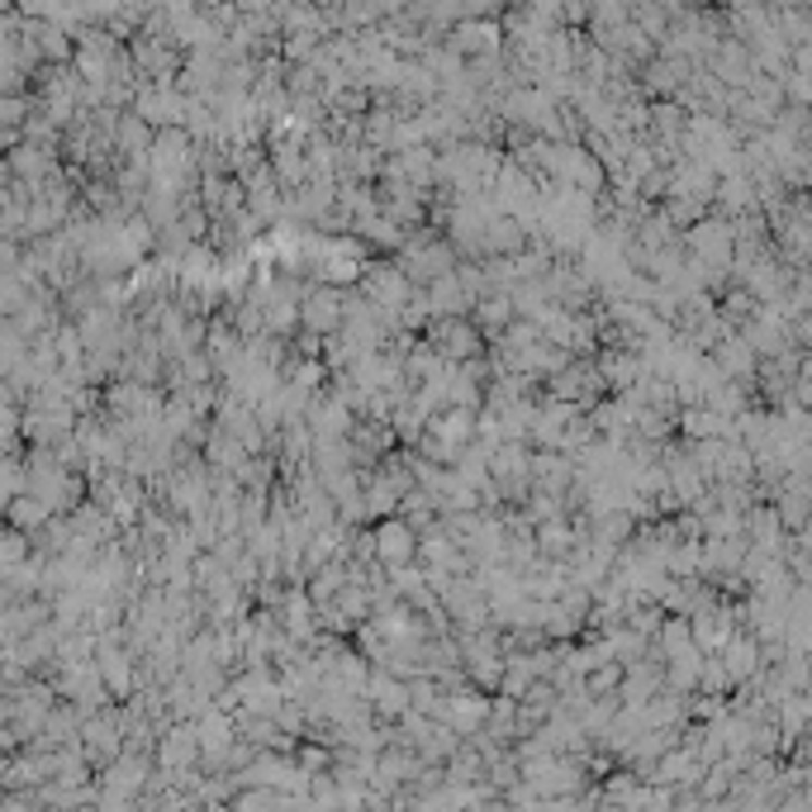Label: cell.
I'll use <instances>...</instances> for the list:
<instances>
[{
    "instance_id": "cell-1",
    "label": "cell",
    "mask_w": 812,
    "mask_h": 812,
    "mask_svg": "<svg viewBox=\"0 0 812 812\" xmlns=\"http://www.w3.org/2000/svg\"><path fill=\"white\" fill-rule=\"evenodd\" d=\"M414 532H409V522L404 518H390V522H381V528L371 532V552L381 556V566H390V570H399V566H409V556H414Z\"/></svg>"
},
{
    "instance_id": "cell-2",
    "label": "cell",
    "mask_w": 812,
    "mask_h": 812,
    "mask_svg": "<svg viewBox=\"0 0 812 812\" xmlns=\"http://www.w3.org/2000/svg\"><path fill=\"white\" fill-rule=\"evenodd\" d=\"M689 247L699 253L693 261H703V267H709V261L727 267V261H731V229H727V224H717V219H709V224H693Z\"/></svg>"
},
{
    "instance_id": "cell-3",
    "label": "cell",
    "mask_w": 812,
    "mask_h": 812,
    "mask_svg": "<svg viewBox=\"0 0 812 812\" xmlns=\"http://www.w3.org/2000/svg\"><path fill=\"white\" fill-rule=\"evenodd\" d=\"M428 347L432 352H447V357H470L480 343H476V329H470L466 319H438L432 323V333H428Z\"/></svg>"
},
{
    "instance_id": "cell-4",
    "label": "cell",
    "mask_w": 812,
    "mask_h": 812,
    "mask_svg": "<svg viewBox=\"0 0 812 812\" xmlns=\"http://www.w3.org/2000/svg\"><path fill=\"white\" fill-rule=\"evenodd\" d=\"M299 319L309 323V329H319V333H329L343 323V291H333V285H323V291H313L305 305H299Z\"/></svg>"
},
{
    "instance_id": "cell-5",
    "label": "cell",
    "mask_w": 812,
    "mask_h": 812,
    "mask_svg": "<svg viewBox=\"0 0 812 812\" xmlns=\"http://www.w3.org/2000/svg\"><path fill=\"white\" fill-rule=\"evenodd\" d=\"M361 285H366V295L385 309H399L404 295H409V281H404V271H395V267H371L361 276Z\"/></svg>"
},
{
    "instance_id": "cell-6",
    "label": "cell",
    "mask_w": 812,
    "mask_h": 812,
    "mask_svg": "<svg viewBox=\"0 0 812 812\" xmlns=\"http://www.w3.org/2000/svg\"><path fill=\"white\" fill-rule=\"evenodd\" d=\"M751 366H755V352L746 347L741 337H727V343L717 347V366H713L717 376H746Z\"/></svg>"
},
{
    "instance_id": "cell-7",
    "label": "cell",
    "mask_w": 812,
    "mask_h": 812,
    "mask_svg": "<svg viewBox=\"0 0 812 812\" xmlns=\"http://www.w3.org/2000/svg\"><path fill=\"white\" fill-rule=\"evenodd\" d=\"M271 167H276V176H285L291 186H295V181H305V162H299V148H295V143H281V148H276V162H271Z\"/></svg>"
},
{
    "instance_id": "cell-8",
    "label": "cell",
    "mask_w": 812,
    "mask_h": 812,
    "mask_svg": "<svg viewBox=\"0 0 812 812\" xmlns=\"http://www.w3.org/2000/svg\"><path fill=\"white\" fill-rule=\"evenodd\" d=\"M480 319H484V323H504V319H514V295H494V299H484Z\"/></svg>"
},
{
    "instance_id": "cell-9",
    "label": "cell",
    "mask_w": 812,
    "mask_h": 812,
    "mask_svg": "<svg viewBox=\"0 0 812 812\" xmlns=\"http://www.w3.org/2000/svg\"><path fill=\"white\" fill-rule=\"evenodd\" d=\"M727 665H731V670H751V641H731Z\"/></svg>"
}]
</instances>
